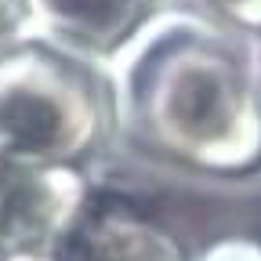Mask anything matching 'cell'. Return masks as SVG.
<instances>
[{"label": "cell", "instance_id": "obj_1", "mask_svg": "<svg viewBox=\"0 0 261 261\" xmlns=\"http://www.w3.org/2000/svg\"><path fill=\"white\" fill-rule=\"evenodd\" d=\"M116 135L149 160L196 178L261 171L254 51L207 11H156L109 62Z\"/></svg>", "mask_w": 261, "mask_h": 261}, {"label": "cell", "instance_id": "obj_2", "mask_svg": "<svg viewBox=\"0 0 261 261\" xmlns=\"http://www.w3.org/2000/svg\"><path fill=\"white\" fill-rule=\"evenodd\" d=\"M113 135L106 62L37 29L0 47V156L87 171Z\"/></svg>", "mask_w": 261, "mask_h": 261}, {"label": "cell", "instance_id": "obj_3", "mask_svg": "<svg viewBox=\"0 0 261 261\" xmlns=\"http://www.w3.org/2000/svg\"><path fill=\"white\" fill-rule=\"evenodd\" d=\"M91 196L87 171L0 156V261L51 257Z\"/></svg>", "mask_w": 261, "mask_h": 261}, {"label": "cell", "instance_id": "obj_4", "mask_svg": "<svg viewBox=\"0 0 261 261\" xmlns=\"http://www.w3.org/2000/svg\"><path fill=\"white\" fill-rule=\"evenodd\" d=\"M51 261H189L171 228L116 196H87Z\"/></svg>", "mask_w": 261, "mask_h": 261}, {"label": "cell", "instance_id": "obj_5", "mask_svg": "<svg viewBox=\"0 0 261 261\" xmlns=\"http://www.w3.org/2000/svg\"><path fill=\"white\" fill-rule=\"evenodd\" d=\"M25 15L29 29L109 62L156 11L152 0H25Z\"/></svg>", "mask_w": 261, "mask_h": 261}, {"label": "cell", "instance_id": "obj_6", "mask_svg": "<svg viewBox=\"0 0 261 261\" xmlns=\"http://www.w3.org/2000/svg\"><path fill=\"white\" fill-rule=\"evenodd\" d=\"M200 4L221 25L236 29V33H250V37H261V0H200Z\"/></svg>", "mask_w": 261, "mask_h": 261}, {"label": "cell", "instance_id": "obj_7", "mask_svg": "<svg viewBox=\"0 0 261 261\" xmlns=\"http://www.w3.org/2000/svg\"><path fill=\"white\" fill-rule=\"evenodd\" d=\"M189 261H261V243L247 236H228V240L211 243L200 254H192Z\"/></svg>", "mask_w": 261, "mask_h": 261}, {"label": "cell", "instance_id": "obj_8", "mask_svg": "<svg viewBox=\"0 0 261 261\" xmlns=\"http://www.w3.org/2000/svg\"><path fill=\"white\" fill-rule=\"evenodd\" d=\"M22 29H29L25 0H0V47L8 40H15Z\"/></svg>", "mask_w": 261, "mask_h": 261}, {"label": "cell", "instance_id": "obj_9", "mask_svg": "<svg viewBox=\"0 0 261 261\" xmlns=\"http://www.w3.org/2000/svg\"><path fill=\"white\" fill-rule=\"evenodd\" d=\"M254 69H257V91H261V47H257V55H254Z\"/></svg>", "mask_w": 261, "mask_h": 261}, {"label": "cell", "instance_id": "obj_10", "mask_svg": "<svg viewBox=\"0 0 261 261\" xmlns=\"http://www.w3.org/2000/svg\"><path fill=\"white\" fill-rule=\"evenodd\" d=\"M33 261H51V257H33Z\"/></svg>", "mask_w": 261, "mask_h": 261}]
</instances>
